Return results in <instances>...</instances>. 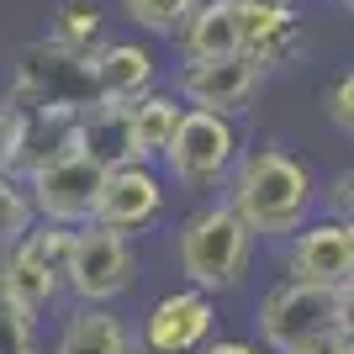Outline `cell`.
<instances>
[{
	"label": "cell",
	"mask_w": 354,
	"mask_h": 354,
	"mask_svg": "<svg viewBox=\"0 0 354 354\" xmlns=\"http://www.w3.org/2000/svg\"><path fill=\"white\" fill-rule=\"evenodd\" d=\"M138 275V259H133V243L122 233H106L95 222L74 227L69 238V259H64V281L74 286V296L85 307H101V301H117Z\"/></svg>",
	"instance_id": "obj_6"
},
{
	"label": "cell",
	"mask_w": 354,
	"mask_h": 354,
	"mask_svg": "<svg viewBox=\"0 0 354 354\" xmlns=\"http://www.w3.org/2000/svg\"><path fill=\"white\" fill-rule=\"evenodd\" d=\"M227 212L259 238L296 233L301 217L312 212L307 164H296L281 148H254V153H243V159H238V175H233V207Z\"/></svg>",
	"instance_id": "obj_1"
},
{
	"label": "cell",
	"mask_w": 354,
	"mask_h": 354,
	"mask_svg": "<svg viewBox=\"0 0 354 354\" xmlns=\"http://www.w3.org/2000/svg\"><path fill=\"white\" fill-rule=\"evenodd\" d=\"M249 249H254V233L233 217L227 207H201L185 233H180V270L191 275L196 291H227V286L243 281L249 270Z\"/></svg>",
	"instance_id": "obj_3"
},
{
	"label": "cell",
	"mask_w": 354,
	"mask_h": 354,
	"mask_svg": "<svg viewBox=\"0 0 354 354\" xmlns=\"http://www.w3.org/2000/svg\"><path fill=\"white\" fill-rule=\"evenodd\" d=\"M328 122L339 127V133H349L354 127V74H333V85H328Z\"/></svg>",
	"instance_id": "obj_25"
},
{
	"label": "cell",
	"mask_w": 354,
	"mask_h": 354,
	"mask_svg": "<svg viewBox=\"0 0 354 354\" xmlns=\"http://www.w3.org/2000/svg\"><path fill=\"white\" fill-rule=\"evenodd\" d=\"M0 296H6L27 323H37V312H48L53 296H59V275L43 270L21 243H11V249L0 254Z\"/></svg>",
	"instance_id": "obj_17"
},
{
	"label": "cell",
	"mask_w": 354,
	"mask_h": 354,
	"mask_svg": "<svg viewBox=\"0 0 354 354\" xmlns=\"http://www.w3.org/2000/svg\"><path fill=\"white\" fill-rule=\"evenodd\" d=\"M238 11V53L254 69H281L301 53V21L291 6H233Z\"/></svg>",
	"instance_id": "obj_12"
},
{
	"label": "cell",
	"mask_w": 354,
	"mask_h": 354,
	"mask_svg": "<svg viewBox=\"0 0 354 354\" xmlns=\"http://www.w3.org/2000/svg\"><path fill=\"white\" fill-rule=\"evenodd\" d=\"M74 148L95 159L101 169H117V164H133V122H127V106L101 101L80 111V127H74Z\"/></svg>",
	"instance_id": "obj_15"
},
{
	"label": "cell",
	"mask_w": 354,
	"mask_h": 354,
	"mask_svg": "<svg viewBox=\"0 0 354 354\" xmlns=\"http://www.w3.org/2000/svg\"><path fill=\"white\" fill-rule=\"evenodd\" d=\"M175 32H180V48H185V64L233 59L238 53V11L227 0H201Z\"/></svg>",
	"instance_id": "obj_16"
},
{
	"label": "cell",
	"mask_w": 354,
	"mask_h": 354,
	"mask_svg": "<svg viewBox=\"0 0 354 354\" xmlns=\"http://www.w3.org/2000/svg\"><path fill=\"white\" fill-rule=\"evenodd\" d=\"M159 207H164V180L148 164H117L101 180V196H95L90 222L127 238V233H138V227H148V222L159 217Z\"/></svg>",
	"instance_id": "obj_8"
},
{
	"label": "cell",
	"mask_w": 354,
	"mask_h": 354,
	"mask_svg": "<svg viewBox=\"0 0 354 354\" xmlns=\"http://www.w3.org/2000/svg\"><path fill=\"white\" fill-rule=\"evenodd\" d=\"M16 111H90L101 106V90H95V74H90V59L59 48L53 37H37V43L21 48V69H16L11 101Z\"/></svg>",
	"instance_id": "obj_2"
},
{
	"label": "cell",
	"mask_w": 354,
	"mask_h": 354,
	"mask_svg": "<svg viewBox=\"0 0 354 354\" xmlns=\"http://www.w3.org/2000/svg\"><path fill=\"white\" fill-rule=\"evenodd\" d=\"M0 354H37V344H32V323L6 301V296H0Z\"/></svg>",
	"instance_id": "obj_24"
},
{
	"label": "cell",
	"mask_w": 354,
	"mask_h": 354,
	"mask_svg": "<svg viewBox=\"0 0 354 354\" xmlns=\"http://www.w3.org/2000/svg\"><path fill=\"white\" fill-rule=\"evenodd\" d=\"M159 159H164V169H169L180 185L207 191V185H217V180L233 169L238 133H233V122L217 117V111H191V106H185Z\"/></svg>",
	"instance_id": "obj_5"
},
{
	"label": "cell",
	"mask_w": 354,
	"mask_h": 354,
	"mask_svg": "<svg viewBox=\"0 0 354 354\" xmlns=\"http://www.w3.org/2000/svg\"><path fill=\"white\" fill-rule=\"evenodd\" d=\"M212 323H217V307H212L207 291H169L159 307L143 317V349L148 354H191L212 339Z\"/></svg>",
	"instance_id": "obj_9"
},
{
	"label": "cell",
	"mask_w": 354,
	"mask_h": 354,
	"mask_svg": "<svg viewBox=\"0 0 354 354\" xmlns=\"http://www.w3.org/2000/svg\"><path fill=\"white\" fill-rule=\"evenodd\" d=\"M291 281L301 286H349L354 275V227L349 222H317V227H301L291 243Z\"/></svg>",
	"instance_id": "obj_10"
},
{
	"label": "cell",
	"mask_w": 354,
	"mask_h": 354,
	"mask_svg": "<svg viewBox=\"0 0 354 354\" xmlns=\"http://www.w3.org/2000/svg\"><path fill=\"white\" fill-rule=\"evenodd\" d=\"M349 323V286H301L286 281L259 301V328H265L270 349H296L312 333H328V328Z\"/></svg>",
	"instance_id": "obj_4"
},
{
	"label": "cell",
	"mask_w": 354,
	"mask_h": 354,
	"mask_svg": "<svg viewBox=\"0 0 354 354\" xmlns=\"http://www.w3.org/2000/svg\"><path fill=\"white\" fill-rule=\"evenodd\" d=\"M122 6H127V16H133L143 32H175L201 0H122Z\"/></svg>",
	"instance_id": "obj_23"
},
{
	"label": "cell",
	"mask_w": 354,
	"mask_h": 354,
	"mask_svg": "<svg viewBox=\"0 0 354 354\" xmlns=\"http://www.w3.org/2000/svg\"><path fill=\"white\" fill-rule=\"evenodd\" d=\"M286 354H354V333H349V323H344V328H328V333L301 339L296 349H286Z\"/></svg>",
	"instance_id": "obj_26"
},
{
	"label": "cell",
	"mask_w": 354,
	"mask_h": 354,
	"mask_svg": "<svg viewBox=\"0 0 354 354\" xmlns=\"http://www.w3.org/2000/svg\"><path fill=\"white\" fill-rule=\"evenodd\" d=\"M90 74H95L101 101L133 106L138 95L153 90V53L143 43H106V48L90 53Z\"/></svg>",
	"instance_id": "obj_14"
},
{
	"label": "cell",
	"mask_w": 354,
	"mask_h": 354,
	"mask_svg": "<svg viewBox=\"0 0 354 354\" xmlns=\"http://www.w3.org/2000/svg\"><path fill=\"white\" fill-rule=\"evenodd\" d=\"M101 11L90 6V0H64L59 11H53V43L69 48V53H80V59H90L95 48H101Z\"/></svg>",
	"instance_id": "obj_20"
},
{
	"label": "cell",
	"mask_w": 354,
	"mask_h": 354,
	"mask_svg": "<svg viewBox=\"0 0 354 354\" xmlns=\"http://www.w3.org/2000/svg\"><path fill=\"white\" fill-rule=\"evenodd\" d=\"M254 90H259V69H254L243 53L185 64V74H180V95L191 101V111H217V117H227V111H243V106H249Z\"/></svg>",
	"instance_id": "obj_11"
},
{
	"label": "cell",
	"mask_w": 354,
	"mask_h": 354,
	"mask_svg": "<svg viewBox=\"0 0 354 354\" xmlns=\"http://www.w3.org/2000/svg\"><path fill=\"white\" fill-rule=\"evenodd\" d=\"M133 333L117 312L106 307H80L64 323V339H59V354H133Z\"/></svg>",
	"instance_id": "obj_18"
},
{
	"label": "cell",
	"mask_w": 354,
	"mask_h": 354,
	"mask_svg": "<svg viewBox=\"0 0 354 354\" xmlns=\"http://www.w3.org/2000/svg\"><path fill=\"white\" fill-rule=\"evenodd\" d=\"M11 153H16V106L0 101V175H11Z\"/></svg>",
	"instance_id": "obj_27"
},
{
	"label": "cell",
	"mask_w": 354,
	"mask_h": 354,
	"mask_svg": "<svg viewBox=\"0 0 354 354\" xmlns=\"http://www.w3.org/2000/svg\"><path fill=\"white\" fill-rule=\"evenodd\" d=\"M69 238H74V227H59V222H43V227H27L21 233V249L37 259L43 270H53L64 281V259H69Z\"/></svg>",
	"instance_id": "obj_21"
},
{
	"label": "cell",
	"mask_w": 354,
	"mask_h": 354,
	"mask_svg": "<svg viewBox=\"0 0 354 354\" xmlns=\"http://www.w3.org/2000/svg\"><path fill=\"white\" fill-rule=\"evenodd\" d=\"M201 354H265L254 344H238V339H217V344H201Z\"/></svg>",
	"instance_id": "obj_29"
},
{
	"label": "cell",
	"mask_w": 354,
	"mask_h": 354,
	"mask_svg": "<svg viewBox=\"0 0 354 354\" xmlns=\"http://www.w3.org/2000/svg\"><path fill=\"white\" fill-rule=\"evenodd\" d=\"M349 191H354V180H349V169H344V175L333 180V196H328V201H333V212H344V222H349Z\"/></svg>",
	"instance_id": "obj_28"
},
{
	"label": "cell",
	"mask_w": 354,
	"mask_h": 354,
	"mask_svg": "<svg viewBox=\"0 0 354 354\" xmlns=\"http://www.w3.org/2000/svg\"><path fill=\"white\" fill-rule=\"evenodd\" d=\"M74 111H16V153H11V175H32L43 164L74 153Z\"/></svg>",
	"instance_id": "obj_13"
},
{
	"label": "cell",
	"mask_w": 354,
	"mask_h": 354,
	"mask_svg": "<svg viewBox=\"0 0 354 354\" xmlns=\"http://www.w3.org/2000/svg\"><path fill=\"white\" fill-rule=\"evenodd\" d=\"M227 6H286V0H227Z\"/></svg>",
	"instance_id": "obj_30"
},
{
	"label": "cell",
	"mask_w": 354,
	"mask_h": 354,
	"mask_svg": "<svg viewBox=\"0 0 354 354\" xmlns=\"http://www.w3.org/2000/svg\"><path fill=\"white\" fill-rule=\"evenodd\" d=\"M180 111L185 106H175V95H153V90L127 106V122H133V164L159 159L169 133H175V122H180Z\"/></svg>",
	"instance_id": "obj_19"
},
{
	"label": "cell",
	"mask_w": 354,
	"mask_h": 354,
	"mask_svg": "<svg viewBox=\"0 0 354 354\" xmlns=\"http://www.w3.org/2000/svg\"><path fill=\"white\" fill-rule=\"evenodd\" d=\"M106 169L95 159H85L80 148L64 153V159L43 164L27 175V201L43 222H59V227H85L90 212H95V196H101Z\"/></svg>",
	"instance_id": "obj_7"
},
{
	"label": "cell",
	"mask_w": 354,
	"mask_h": 354,
	"mask_svg": "<svg viewBox=\"0 0 354 354\" xmlns=\"http://www.w3.org/2000/svg\"><path fill=\"white\" fill-rule=\"evenodd\" d=\"M32 227V201L27 191L16 185L11 175H0V254L11 249V243H21V233Z\"/></svg>",
	"instance_id": "obj_22"
}]
</instances>
